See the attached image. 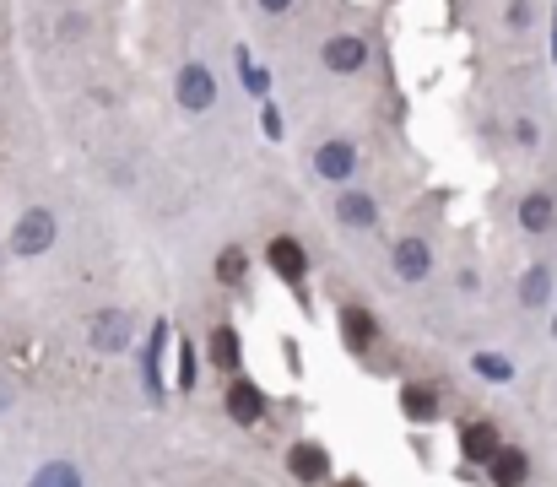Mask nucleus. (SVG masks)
<instances>
[{
  "label": "nucleus",
  "instance_id": "1",
  "mask_svg": "<svg viewBox=\"0 0 557 487\" xmlns=\"http://www.w3.org/2000/svg\"><path fill=\"white\" fill-rule=\"evenodd\" d=\"M174 92H179V109H190V114H206L211 103H217V82H211L206 65H184Z\"/></svg>",
  "mask_w": 557,
  "mask_h": 487
},
{
  "label": "nucleus",
  "instance_id": "2",
  "mask_svg": "<svg viewBox=\"0 0 557 487\" xmlns=\"http://www.w3.org/2000/svg\"><path fill=\"white\" fill-rule=\"evenodd\" d=\"M49 244H55V217L49 212H22L17 233H11V249H17V255H44Z\"/></svg>",
  "mask_w": 557,
  "mask_h": 487
},
{
  "label": "nucleus",
  "instance_id": "3",
  "mask_svg": "<svg viewBox=\"0 0 557 487\" xmlns=\"http://www.w3.org/2000/svg\"><path fill=\"white\" fill-rule=\"evenodd\" d=\"M87 336H92V347H98V352H125V347H130V314H125V309L92 314Z\"/></svg>",
  "mask_w": 557,
  "mask_h": 487
},
{
  "label": "nucleus",
  "instance_id": "4",
  "mask_svg": "<svg viewBox=\"0 0 557 487\" xmlns=\"http://www.w3.org/2000/svg\"><path fill=\"white\" fill-rule=\"evenodd\" d=\"M363 65H368V44H363V38L341 33V38H330V44H325V71L330 76H352V71H363Z\"/></svg>",
  "mask_w": 557,
  "mask_h": 487
},
{
  "label": "nucleus",
  "instance_id": "5",
  "mask_svg": "<svg viewBox=\"0 0 557 487\" xmlns=\"http://www.w3.org/2000/svg\"><path fill=\"white\" fill-rule=\"evenodd\" d=\"M314 168H320V179H352V168H357V147L352 141H325L320 152H314Z\"/></svg>",
  "mask_w": 557,
  "mask_h": 487
},
{
  "label": "nucleus",
  "instance_id": "6",
  "mask_svg": "<svg viewBox=\"0 0 557 487\" xmlns=\"http://www.w3.org/2000/svg\"><path fill=\"white\" fill-rule=\"evenodd\" d=\"M228 417H233V423H244V428L265 417V396L249 385V379H233V385H228Z\"/></svg>",
  "mask_w": 557,
  "mask_h": 487
},
{
  "label": "nucleus",
  "instance_id": "7",
  "mask_svg": "<svg viewBox=\"0 0 557 487\" xmlns=\"http://www.w3.org/2000/svg\"><path fill=\"white\" fill-rule=\"evenodd\" d=\"M460 450H466V460H476V466H493L498 460V428L493 423H471L466 433H460Z\"/></svg>",
  "mask_w": 557,
  "mask_h": 487
},
{
  "label": "nucleus",
  "instance_id": "8",
  "mask_svg": "<svg viewBox=\"0 0 557 487\" xmlns=\"http://www.w3.org/2000/svg\"><path fill=\"white\" fill-rule=\"evenodd\" d=\"M390 260H395V276H401V282H422L428 266H433V255H428V244H422V239H401Z\"/></svg>",
  "mask_w": 557,
  "mask_h": 487
},
{
  "label": "nucleus",
  "instance_id": "9",
  "mask_svg": "<svg viewBox=\"0 0 557 487\" xmlns=\"http://www.w3.org/2000/svg\"><path fill=\"white\" fill-rule=\"evenodd\" d=\"M287 471H293L298 482H325L330 477V455L320 444H293V455H287Z\"/></svg>",
  "mask_w": 557,
  "mask_h": 487
},
{
  "label": "nucleus",
  "instance_id": "10",
  "mask_svg": "<svg viewBox=\"0 0 557 487\" xmlns=\"http://www.w3.org/2000/svg\"><path fill=\"white\" fill-rule=\"evenodd\" d=\"M265 260H271V271L287 276V282H298V276L309 271V260H303V244L298 239H271V244H265Z\"/></svg>",
  "mask_w": 557,
  "mask_h": 487
},
{
  "label": "nucleus",
  "instance_id": "11",
  "mask_svg": "<svg viewBox=\"0 0 557 487\" xmlns=\"http://www.w3.org/2000/svg\"><path fill=\"white\" fill-rule=\"evenodd\" d=\"M374 336H379V325H374V314H368V309H341V341H347L352 352H368V347H374Z\"/></svg>",
  "mask_w": 557,
  "mask_h": 487
},
{
  "label": "nucleus",
  "instance_id": "12",
  "mask_svg": "<svg viewBox=\"0 0 557 487\" xmlns=\"http://www.w3.org/2000/svg\"><path fill=\"white\" fill-rule=\"evenodd\" d=\"M552 217H557V201L547 190H536V195H525V201H520V228L525 233H547Z\"/></svg>",
  "mask_w": 557,
  "mask_h": 487
},
{
  "label": "nucleus",
  "instance_id": "13",
  "mask_svg": "<svg viewBox=\"0 0 557 487\" xmlns=\"http://www.w3.org/2000/svg\"><path fill=\"white\" fill-rule=\"evenodd\" d=\"M487 471H493V482H498V487H525L530 460H525V450H498V460H493Z\"/></svg>",
  "mask_w": 557,
  "mask_h": 487
},
{
  "label": "nucleus",
  "instance_id": "14",
  "mask_svg": "<svg viewBox=\"0 0 557 487\" xmlns=\"http://www.w3.org/2000/svg\"><path fill=\"white\" fill-rule=\"evenodd\" d=\"M336 217L341 222H347V228H374V201H368V195L363 190H347V195H341V201H336Z\"/></svg>",
  "mask_w": 557,
  "mask_h": 487
},
{
  "label": "nucleus",
  "instance_id": "15",
  "mask_svg": "<svg viewBox=\"0 0 557 487\" xmlns=\"http://www.w3.org/2000/svg\"><path fill=\"white\" fill-rule=\"evenodd\" d=\"M401 406H406L411 423H433V417H439V396H433L428 385H406L401 390Z\"/></svg>",
  "mask_w": 557,
  "mask_h": 487
},
{
  "label": "nucleus",
  "instance_id": "16",
  "mask_svg": "<svg viewBox=\"0 0 557 487\" xmlns=\"http://www.w3.org/2000/svg\"><path fill=\"white\" fill-rule=\"evenodd\" d=\"M547 298H552V271H547V266H530L525 282H520V304H525V309H541Z\"/></svg>",
  "mask_w": 557,
  "mask_h": 487
},
{
  "label": "nucleus",
  "instance_id": "17",
  "mask_svg": "<svg viewBox=\"0 0 557 487\" xmlns=\"http://www.w3.org/2000/svg\"><path fill=\"white\" fill-rule=\"evenodd\" d=\"M211 358H217V368H238V331L233 325H217V331H211Z\"/></svg>",
  "mask_w": 557,
  "mask_h": 487
},
{
  "label": "nucleus",
  "instance_id": "18",
  "mask_svg": "<svg viewBox=\"0 0 557 487\" xmlns=\"http://www.w3.org/2000/svg\"><path fill=\"white\" fill-rule=\"evenodd\" d=\"M471 368H476L482 379H493V385H509V379H514V363H509V358H498V352H476Z\"/></svg>",
  "mask_w": 557,
  "mask_h": 487
},
{
  "label": "nucleus",
  "instance_id": "19",
  "mask_svg": "<svg viewBox=\"0 0 557 487\" xmlns=\"http://www.w3.org/2000/svg\"><path fill=\"white\" fill-rule=\"evenodd\" d=\"M33 487H82V477H76V466H65V460H55L49 471H38Z\"/></svg>",
  "mask_w": 557,
  "mask_h": 487
},
{
  "label": "nucleus",
  "instance_id": "20",
  "mask_svg": "<svg viewBox=\"0 0 557 487\" xmlns=\"http://www.w3.org/2000/svg\"><path fill=\"white\" fill-rule=\"evenodd\" d=\"M163 331H168V325H157V331H152L147 358H141V368H147V385H152V390H157V352H163Z\"/></svg>",
  "mask_w": 557,
  "mask_h": 487
},
{
  "label": "nucleus",
  "instance_id": "21",
  "mask_svg": "<svg viewBox=\"0 0 557 487\" xmlns=\"http://www.w3.org/2000/svg\"><path fill=\"white\" fill-rule=\"evenodd\" d=\"M217 276H228V282H238V276H244V255H238V249H228V255L217 260Z\"/></svg>",
  "mask_w": 557,
  "mask_h": 487
},
{
  "label": "nucleus",
  "instance_id": "22",
  "mask_svg": "<svg viewBox=\"0 0 557 487\" xmlns=\"http://www.w3.org/2000/svg\"><path fill=\"white\" fill-rule=\"evenodd\" d=\"M179 385H184V390L195 385V352H190V347H179Z\"/></svg>",
  "mask_w": 557,
  "mask_h": 487
},
{
  "label": "nucleus",
  "instance_id": "23",
  "mask_svg": "<svg viewBox=\"0 0 557 487\" xmlns=\"http://www.w3.org/2000/svg\"><path fill=\"white\" fill-rule=\"evenodd\" d=\"M525 22H530V6H525V0H514V6H509V28H525Z\"/></svg>",
  "mask_w": 557,
  "mask_h": 487
},
{
  "label": "nucleus",
  "instance_id": "24",
  "mask_svg": "<svg viewBox=\"0 0 557 487\" xmlns=\"http://www.w3.org/2000/svg\"><path fill=\"white\" fill-rule=\"evenodd\" d=\"M260 125H265V136H282V120H276V109L265 103V114H260Z\"/></svg>",
  "mask_w": 557,
  "mask_h": 487
},
{
  "label": "nucleus",
  "instance_id": "25",
  "mask_svg": "<svg viewBox=\"0 0 557 487\" xmlns=\"http://www.w3.org/2000/svg\"><path fill=\"white\" fill-rule=\"evenodd\" d=\"M293 0H260V11H287Z\"/></svg>",
  "mask_w": 557,
  "mask_h": 487
},
{
  "label": "nucleus",
  "instance_id": "26",
  "mask_svg": "<svg viewBox=\"0 0 557 487\" xmlns=\"http://www.w3.org/2000/svg\"><path fill=\"white\" fill-rule=\"evenodd\" d=\"M552 60H557V17H552Z\"/></svg>",
  "mask_w": 557,
  "mask_h": 487
},
{
  "label": "nucleus",
  "instance_id": "27",
  "mask_svg": "<svg viewBox=\"0 0 557 487\" xmlns=\"http://www.w3.org/2000/svg\"><path fill=\"white\" fill-rule=\"evenodd\" d=\"M341 487H363V482H357V477H352V482H341Z\"/></svg>",
  "mask_w": 557,
  "mask_h": 487
}]
</instances>
